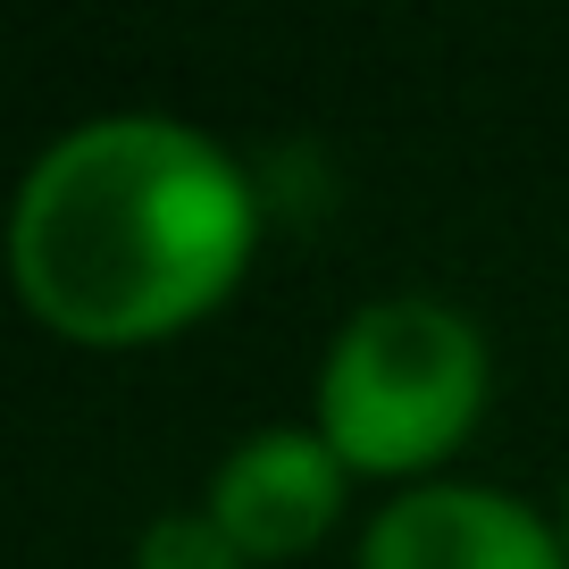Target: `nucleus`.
<instances>
[{"label": "nucleus", "mask_w": 569, "mask_h": 569, "mask_svg": "<svg viewBox=\"0 0 569 569\" xmlns=\"http://www.w3.org/2000/svg\"><path fill=\"white\" fill-rule=\"evenodd\" d=\"M260 201L201 126L84 118L9 201L18 302L76 352H134L210 319L251 268Z\"/></svg>", "instance_id": "f257e3e1"}, {"label": "nucleus", "mask_w": 569, "mask_h": 569, "mask_svg": "<svg viewBox=\"0 0 569 569\" xmlns=\"http://www.w3.org/2000/svg\"><path fill=\"white\" fill-rule=\"evenodd\" d=\"M486 410V336L445 302H369L319 360V436L352 478H419Z\"/></svg>", "instance_id": "f03ea898"}, {"label": "nucleus", "mask_w": 569, "mask_h": 569, "mask_svg": "<svg viewBox=\"0 0 569 569\" xmlns=\"http://www.w3.org/2000/svg\"><path fill=\"white\" fill-rule=\"evenodd\" d=\"M343 478H352V469L336 461V445H327L319 427H260V436H243V445L218 461L201 511L234 536V552H243L251 569L260 561H302L343 519Z\"/></svg>", "instance_id": "7ed1b4c3"}, {"label": "nucleus", "mask_w": 569, "mask_h": 569, "mask_svg": "<svg viewBox=\"0 0 569 569\" xmlns=\"http://www.w3.org/2000/svg\"><path fill=\"white\" fill-rule=\"evenodd\" d=\"M360 569H569V536L495 486H402L360 536Z\"/></svg>", "instance_id": "20e7f679"}, {"label": "nucleus", "mask_w": 569, "mask_h": 569, "mask_svg": "<svg viewBox=\"0 0 569 569\" xmlns=\"http://www.w3.org/2000/svg\"><path fill=\"white\" fill-rule=\"evenodd\" d=\"M134 569H251V561L234 552V536L218 528L210 511H168V519L142 528Z\"/></svg>", "instance_id": "39448f33"}, {"label": "nucleus", "mask_w": 569, "mask_h": 569, "mask_svg": "<svg viewBox=\"0 0 569 569\" xmlns=\"http://www.w3.org/2000/svg\"><path fill=\"white\" fill-rule=\"evenodd\" d=\"M561 536H569V528H561Z\"/></svg>", "instance_id": "423d86ee"}]
</instances>
